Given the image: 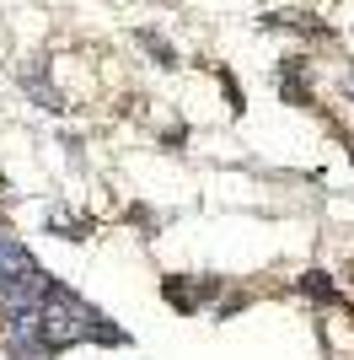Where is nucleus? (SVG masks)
I'll return each mask as SVG.
<instances>
[{
	"instance_id": "obj_1",
	"label": "nucleus",
	"mask_w": 354,
	"mask_h": 360,
	"mask_svg": "<svg viewBox=\"0 0 354 360\" xmlns=\"http://www.w3.org/2000/svg\"><path fill=\"white\" fill-rule=\"evenodd\" d=\"M32 269H38V258H32L16 237L0 231V285H6V280H22V274H32Z\"/></svg>"
},
{
	"instance_id": "obj_2",
	"label": "nucleus",
	"mask_w": 354,
	"mask_h": 360,
	"mask_svg": "<svg viewBox=\"0 0 354 360\" xmlns=\"http://www.w3.org/2000/svg\"><path fill=\"white\" fill-rule=\"evenodd\" d=\"M215 290H221V280H199V290H188V280H183V274H172V280L162 285V296L172 301L177 312H199V296H215Z\"/></svg>"
},
{
	"instance_id": "obj_3",
	"label": "nucleus",
	"mask_w": 354,
	"mask_h": 360,
	"mask_svg": "<svg viewBox=\"0 0 354 360\" xmlns=\"http://www.w3.org/2000/svg\"><path fill=\"white\" fill-rule=\"evenodd\" d=\"M134 44L145 49V54H150V60H156V65H166V70H172V65H177V49L166 44L162 32H150V27H134Z\"/></svg>"
},
{
	"instance_id": "obj_4",
	"label": "nucleus",
	"mask_w": 354,
	"mask_h": 360,
	"mask_svg": "<svg viewBox=\"0 0 354 360\" xmlns=\"http://www.w3.org/2000/svg\"><path fill=\"white\" fill-rule=\"evenodd\" d=\"M22 86H27V97H38V103H44L48 113H65V108H59V91L48 86V70H44V65H38V70H27V75H22Z\"/></svg>"
},
{
	"instance_id": "obj_5",
	"label": "nucleus",
	"mask_w": 354,
	"mask_h": 360,
	"mask_svg": "<svg viewBox=\"0 0 354 360\" xmlns=\"http://www.w3.org/2000/svg\"><path fill=\"white\" fill-rule=\"evenodd\" d=\"M301 290H306L311 301H327V307H339V285L327 280L322 269H311V274H301Z\"/></svg>"
}]
</instances>
